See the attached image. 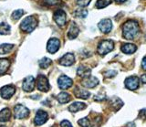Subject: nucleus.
<instances>
[{"instance_id": "f704fd0d", "label": "nucleus", "mask_w": 146, "mask_h": 127, "mask_svg": "<svg viewBox=\"0 0 146 127\" xmlns=\"http://www.w3.org/2000/svg\"><path fill=\"white\" fill-rule=\"evenodd\" d=\"M117 74V72L115 70H108L106 73H105V76L106 77H113Z\"/></svg>"}, {"instance_id": "4be33fe9", "label": "nucleus", "mask_w": 146, "mask_h": 127, "mask_svg": "<svg viewBox=\"0 0 146 127\" xmlns=\"http://www.w3.org/2000/svg\"><path fill=\"white\" fill-rule=\"evenodd\" d=\"M10 65V62L8 60H5V59H0V75L4 74L5 72L7 70Z\"/></svg>"}, {"instance_id": "2f4dec72", "label": "nucleus", "mask_w": 146, "mask_h": 127, "mask_svg": "<svg viewBox=\"0 0 146 127\" xmlns=\"http://www.w3.org/2000/svg\"><path fill=\"white\" fill-rule=\"evenodd\" d=\"M91 0H77L78 5L80 7H87L90 4Z\"/></svg>"}, {"instance_id": "f03ea898", "label": "nucleus", "mask_w": 146, "mask_h": 127, "mask_svg": "<svg viewBox=\"0 0 146 127\" xmlns=\"http://www.w3.org/2000/svg\"><path fill=\"white\" fill-rule=\"evenodd\" d=\"M36 25H38V21H36V19L34 17L30 16V17H26V19L21 22L20 29H21V30L25 31V32L30 33L36 29Z\"/></svg>"}, {"instance_id": "5701e85b", "label": "nucleus", "mask_w": 146, "mask_h": 127, "mask_svg": "<svg viewBox=\"0 0 146 127\" xmlns=\"http://www.w3.org/2000/svg\"><path fill=\"white\" fill-rule=\"evenodd\" d=\"M12 44H2L0 45V55H5V54L9 53L13 49Z\"/></svg>"}, {"instance_id": "aec40b11", "label": "nucleus", "mask_w": 146, "mask_h": 127, "mask_svg": "<svg viewBox=\"0 0 146 127\" xmlns=\"http://www.w3.org/2000/svg\"><path fill=\"white\" fill-rule=\"evenodd\" d=\"M11 117V111L8 108H5L0 112V122H7Z\"/></svg>"}, {"instance_id": "0eeeda50", "label": "nucleus", "mask_w": 146, "mask_h": 127, "mask_svg": "<svg viewBox=\"0 0 146 127\" xmlns=\"http://www.w3.org/2000/svg\"><path fill=\"white\" fill-rule=\"evenodd\" d=\"M35 88V79L33 76H27L23 80V90L30 92Z\"/></svg>"}, {"instance_id": "9d476101", "label": "nucleus", "mask_w": 146, "mask_h": 127, "mask_svg": "<svg viewBox=\"0 0 146 127\" xmlns=\"http://www.w3.org/2000/svg\"><path fill=\"white\" fill-rule=\"evenodd\" d=\"M58 85L61 90H66L71 87L72 85V80L68 78L66 75H62L58 80Z\"/></svg>"}, {"instance_id": "dca6fc26", "label": "nucleus", "mask_w": 146, "mask_h": 127, "mask_svg": "<svg viewBox=\"0 0 146 127\" xmlns=\"http://www.w3.org/2000/svg\"><path fill=\"white\" fill-rule=\"evenodd\" d=\"M79 28L78 26L74 23V22H71V25L70 27V29H68V37L70 39H74L77 38V36L79 35Z\"/></svg>"}, {"instance_id": "a19ab883", "label": "nucleus", "mask_w": 146, "mask_h": 127, "mask_svg": "<svg viewBox=\"0 0 146 127\" xmlns=\"http://www.w3.org/2000/svg\"><path fill=\"white\" fill-rule=\"evenodd\" d=\"M0 127H6V126H4V125H0Z\"/></svg>"}, {"instance_id": "ea45409f", "label": "nucleus", "mask_w": 146, "mask_h": 127, "mask_svg": "<svg viewBox=\"0 0 146 127\" xmlns=\"http://www.w3.org/2000/svg\"><path fill=\"white\" fill-rule=\"evenodd\" d=\"M127 126H129V127H134L135 125H134V124H133V122H132V124H131V122H130V124H128Z\"/></svg>"}, {"instance_id": "2eb2a0df", "label": "nucleus", "mask_w": 146, "mask_h": 127, "mask_svg": "<svg viewBox=\"0 0 146 127\" xmlns=\"http://www.w3.org/2000/svg\"><path fill=\"white\" fill-rule=\"evenodd\" d=\"M99 83V80L93 76H89L82 80V85L87 88H94Z\"/></svg>"}, {"instance_id": "e433bc0d", "label": "nucleus", "mask_w": 146, "mask_h": 127, "mask_svg": "<svg viewBox=\"0 0 146 127\" xmlns=\"http://www.w3.org/2000/svg\"><path fill=\"white\" fill-rule=\"evenodd\" d=\"M141 67L144 70H146V57L143 59V61H141Z\"/></svg>"}, {"instance_id": "72a5a7b5", "label": "nucleus", "mask_w": 146, "mask_h": 127, "mask_svg": "<svg viewBox=\"0 0 146 127\" xmlns=\"http://www.w3.org/2000/svg\"><path fill=\"white\" fill-rule=\"evenodd\" d=\"M60 127H72L71 124L67 120H63L61 122H60Z\"/></svg>"}, {"instance_id": "6e6552de", "label": "nucleus", "mask_w": 146, "mask_h": 127, "mask_svg": "<svg viewBox=\"0 0 146 127\" xmlns=\"http://www.w3.org/2000/svg\"><path fill=\"white\" fill-rule=\"evenodd\" d=\"M124 83H125V86L127 89L131 90H136L139 87V78L136 76L129 77V78H127L125 80Z\"/></svg>"}, {"instance_id": "9b49d317", "label": "nucleus", "mask_w": 146, "mask_h": 127, "mask_svg": "<svg viewBox=\"0 0 146 127\" xmlns=\"http://www.w3.org/2000/svg\"><path fill=\"white\" fill-rule=\"evenodd\" d=\"M100 30L103 33H109L110 31L112 29V23L111 20L109 19H105L100 21V23L98 25Z\"/></svg>"}, {"instance_id": "a878e982", "label": "nucleus", "mask_w": 146, "mask_h": 127, "mask_svg": "<svg viewBox=\"0 0 146 127\" xmlns=\"http://www.w3.org/2000/svg\"><path fill=\"white\" fill-rule=\"evenodd\" d=\"M50 64H51V60L48 58H43L39 61V66L41 69H47V68H48V66H50Z\"/></svg>"}, {"instance_id": "1a4fd4ad", "label": "nucleus", "mask_w": 146, "mask_h": 127, "mask_svg": "<svg viewBox=\"0 0 146 127\" xmlns=\"http://www.w3.org/2000/svg\"><path fill=\"white\" fill-rule=\"evenodd\" d=\"M48 114L46 112L44 111H38L36 114L35 116V119H34V122L36 125H41V124H44L46 122L48 121Z\"/></svg>"}, {"instance_id": "b1692460", "label": "nucleus", "mask_w": 146, "mask_h": 127, "mask_svg": "<svg viewBox=\"0 0 146 127\" xmlns=\"http://www.w3.org/2000/svg\"><path fill=\"white\" fill-rule=\"evenodd\" d=\"M10 33V26L7 23H0V35H7Z\"/></svg>"}, {"instance_id": "7c9ffc66", "label": "nucleus", "mask_w": 146, "mask_h": 127, "mask_svg": "<svg viewBox=\"0 0 146 127\" xmlns=\"http://www.w3.org/2000/svg\"><path fill=\"white\" fill-rule=\"evenodd\" d=\"M78 124H79L81 127H89L90 122L88 118H83V119H80L79 122H78Z\"/></svg>"}, {"instance_id": "ddd939ff", "label": "nucleus", "mask_w": 146, "mask_h": 127, "mask_svg": "<svg viewBox=\"0 0 146 127\" xmlns=\"http://www.w3.org/2000/svg\"><path fill=\"white\" fill-rule=\"evenodd\" d=\"M54 19L58 27H63L66 24V13L63 10H58L54 14Z\"/></svg>"}, {"instance_id": "7ed1b4c3", "label": "nucleus", "mask_w": 146, "mask_h": 127, "mask_svg": "<svg viewBox=\"0 0 146 127\" xmlns=\"http://www.w3.org/2000/svg\"><path fill=\"white\" fill-rule=\"evenodd\" d=\"M114 49V42L112 40L106 39L103 40L100 44L98 47V52L100 55H106L107 53L111 52L112 49Z\"/></svg>"}, {"instance_id": "c85d7f7f", "label": "nucleus", "mask_w": 146, "mask_h": 127, "mask_svg": "<svg viewBox=\"0 0 146 127\" xmlns=\"http://www.w3.org/2000/svg\"><path fill=\"white\" fill-rule=\"evenodd\" d=\"M74 15H75V17H77L84 19V17H86L87 15H88V11L85 10V9H77V10H75Z\"/></svg>"}, {"instance_id": "473e14b6", "label": "nucleus", "mask_w": 146, "mask_h": 127, "mask_svg": "<svg viewBox=\"0 0 146 127\" xmlns=\"http://www.w3.org/2000/svg\"><path fill=\"white\" fill-rule=\"evenodd\" d=\"M43 1H44V3H46L48 6H55L60 2L59 0H43Z\"/></svg>"}, {"instance_id": "cd10ccee", "label": "nucleus", "mask_w": 146, "mask_h": 127, "mask_svg": "<svg viewBox=\"0 0 146 127\" xmlns=\"http://www.w3.org/2000/svg\"><path fill=\"white\" fill-rule=\"evenodd\" d=\"M111 105L117 111V110H119V109H120L123 105V102L119 98H114V99L111 100Z\"/></svg>"}, {"instance_id": "412c9836", "label": "nucleus", "mask_w": 146, "mask_h": 127, "mask_svg": "<svg viewBox=\"0 0 146 127\" xmlns=\"http://www.w3.org/2000/svg\"><path fill=\"white\" fill-rule=\"evenodd\" d=\"M57 99L59 103L64 104V103H67L70 102L71 100V97H70V95L67 92H60L57 96Z\"/></svg>"}, {"instance_id": "c756f323", "label": "nucleus", "mask_w": 146, "mask_h": 127, "mask_svg": "<svg viewBox=\"0 0 146 127\" xmlns=\"http://www.w3.org/2000/svg\"><path fill=\"white\" fill-rule=\"evenodd\" d=\"M23 14H24V11L22 9H18V10H16L12 13V17L14 19H18L23 16Z\"/></svg>"}, {"instance_id": "f3484780", "label": "nucleus", "mask_w": 146, "mask_h": 127, "mask_svg": "<svg viewBox=\"0 0 146 127\" xmlns=\"http://www.w3.org/2000/svg\"><path fill=\"white\" fill-rule=\"evenodd\" d=\"M136 49H137V47L131 43L123 44L122 47H121V51L125 54H132L136 51Z\"/></svg>"}, {"instance_id": "f257e3e1", "label": "nucleus", "mask_w": 146, "mask_h": 127, "mask_svg": "<svg viewBox=\"0 0 146 127\" xmlns=\"http://www.w3.org/2000/svg\"><path fill=\"white\" fill-rule=\"evenodd\" d=\"M123 36L128 40L133 39L139 32V25L134 20H129L123 25Z\"/></svg>"}, {"instance_id": "58836bf2", "label": "nucleus", "mask_w": 146, "mask_h": 127, "mask_svg": "<svg viewBox=\"0 0 146 127\" xmlns=\"http://www.w3.org/2000/svg\"><path fill=\"white\" fill-rule=\"evenodd\" d=\"M115 2H117V3H123V2H125L126 0H114Z\"/></svg>"}, {"instance_id": "a211bd4d", "label": "nucleus", "mask_w": 146, "mask_h": 127, "mask_svg": "<svg viewBox=\"0 0 146 127\" xmlns=\"http://www.w3.org/2000/svg\"><path fill=\"white\" fill-rule=\"evenodd\" d=\"M86 108V104L83 102H73L71 105L68 107V110H70L71 112H77L79 111L83 110V109Z\"/></svg>"}, {"instance_id": "39448f33", "label": "nucleus", "mask_w": 146, "mask_h": 127, "mask_svg": "<svg viewBox=\"0 0 146 127\" xmlns=\"http://www.w3.org/2000/svg\"><path fill=\"white\" fill-rule=\"evenodd\" d=\"M36 86L40 92H48L49 90V83L47 77L44 75H39L36 80Z\"/></svg>"}, {"instance_id": "20e7f679", "label": "nucleus", "mask_w": 146, "mask_h": 127, "mask_svg": "<svg viewBox=\"0 0 146 127\" xmlns=\"http://www.w3.org/2000/svg\"><path fill=\"white\" fill-rule=\"evenodd\" d=\"M14 113H15V117L17 119H24L27 118L29 114V110L24 105H21V104H17L15 106L14 109Z\"/></svg>"}, {"instance_id": "393cba45", "label": "nucleus", "mask_w": 146, "mask_h": 127, "mask_svg": "<svg viewBox=\"0 0 146 127\" xmlns=\"http://www.w3.org/2000/svg\"><path fill=\"white\" fill-rule=\"evenodd\" d=\"M90 93L88 92V90H79L76 92V96L78 98L80 99H88L90 97Z\"/></svg>"}, {"instance_id": "f8f14e48", "label": "nucleus", "mask_w": 146, "mask_h": 127, "mask_svg": "<svg viewBox=\"0 0 146 127\" xmlns=\"http://www.w3.org/2000/svg\"><path fill=\"white\" fill-rule=\"evenodd\" d=\"M59 46H60V43H59V40L58 39H50L48 41L47 49L49 53L53 54L58 51Z\"/></svg>"}, {"instance_id": "4c0bfd02", "label": "nucleus", "mask_w": 146, "mask_h": 127, "mask_svg": "<svg viewBox=\"0 0 146 127\" xmlns=\"http://www.w3.org/2000/svg\"><path fill=\"white\" fill-rule=\"evenodd\" d=\"M141 81H143V83H146V74H143V76H141Z\"/></svg>"}, {"instance_id": "423d86ee", "label": "nucleus", "mask_w": 146, "mask_h": 127, "mask_svg": "<svg viewBox=\"0 0 146 127\" xmlns=\"http://www.w3.org/2000/svg\"><path fill=\"white\" fill-rule=\"evenodd\" d=\"M16 92V89L13 85H6L0 89V95L4 99H10Z\"/></svg>"}, {"instance_id": "4468645a", "label": "nucleus", "mask_w": 146, "mask_h": 127, "mask_svg": "<svg viewBox=\"0 0 146 127\" xmlns=\"http://www.w3.org/2000/svg\"><path fill=\"white\" fill-rule=\"evenodd\" d=\"M75 61V58L74 55L71 53H67L64 56H62L60 59H59V64H61L63 66H70L72 65Z\"/></svg>"}, {"instance_id": "6ab92c4d", "label": "nucleus", "mask_w": 146, "mask_h": 127, "mask_svg": "<svg viewBox=\"0 0 146 127\" xmlns=\"http://www.w3.org/2000/svg\"><path fill=\"white\" fill-rule=\"evenodd\" d=\"M90 72H91L90 69H89L88 67H85L83 65L80 66L77 70L78 75L80 77H85V78H87V77H89L90 75Z\"/></svg>"}, {"instance_id": "c9c22d12", "label": "nucleus", "mask_w": 146, "mask_h": 127, "mask_svg": "<svg viewBox=\"0 0 146 127\" xmlns=\"http://www.w3.org/2000/svg\"><path fill=\"white\" fill-rule=\"evenodd\" d=\"M139 116L141 119H146V109H143V110H141L139 113Z\"/></svg>"}, {"instance_id": "bb28decb", "label": "nucleus", "mask_w": 146, "mask_h": 127, "mask_svg": "<svg viewBox=\"0 0 146 127\" xmlns=\"http://www.w3.org/2000/svg\"><path fill=\"white\" fill-rule=\"evenodd\" d=\"M111 3V0H98L96 3V7L97 8H104L109 6Z\"/></svg>"}]
</instances>
